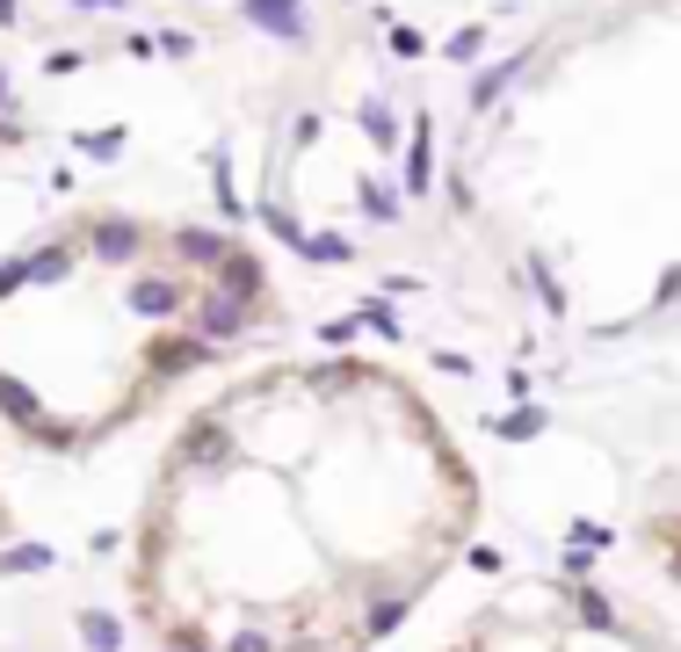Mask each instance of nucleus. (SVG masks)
Listing matches in <instances>:
<instances>
[{"label": "nucleus", "instance_id": "nucleus-1", "mask_svg": "<svg viewBox=\"0 0 681 652\" xmlns=\"http://www.w3.org/2000/svg\"><path fill=\"white\" fill-rule=\"evenodd\" d=\"M479 464L377 356H268L182 413L123 544L160 652H377L457 573Z\"/></svg>", "mask_w": 681, "mask_h": 652}, {"label": "nucleus", "instance_id": "nucleus-2", "mask_svg": "<svg viewBox=\"0 0 681 652\" xmlns=\"http://www.w3.org/2000/svg\"><path fill=\"white\" fill-rule=\"evenodd\" d=\"M276 319V269L226 225L73 210L0 261V428L80 464Z\"/></svg>", "mask_w": 681, "mask_h": 652}, {"label": "nucleus", "instance_id": "nucleus-3", "mask_svg": "<svg viewBox=\"0 0 681 652\" xmlns=\"http://www.w3.org/2000/svg\"><path fill=\"white\" fill-rule=\"evenodd\" d=\"M442 652H681V631L630 609L602 580L537 573V580L486 595Z\"/></svg>", "mask_w": 681, "mask_h": 652}, {"label": "nucleus", "instance_id": "nucleus-4", "mask_svg": "<svg viewBox=\"0 0 681 652\" xmlns=\"http://www.w3.org/2000/svg\"><path fill=\"white\" fill-rule=\"evenodd\" d=\"M646 551H652V558H660V566L681 580V500H674V508H660V515L646 522Z\"/></svg>", "mask_w": 681, "mask_h": 652}, {"label": "nucleus", "instance_id": "nucleus-5", "mask_svg": "<svg viewBox=\"0 0 681 652\" xmlns=\"http://www.w3.org/2000/svg\"><path fill=\"white\" fill-rule=\"evenodd\" d=\"M22 138V109H15V95H8V73H0V153Z\"/></svg>", "mask_w": 681, "mask_h": 652}, {"label": "nucleus", "instance_id": "nucleus-6", "mask_svg": "<svg viewBox=\"0 0 681 652\" xmlns=\"http://www.w3.org/2000/svg\"><path fill=\"white\" fill-rule=\"evenodd\" d=\"M0 536H8V493H0Z\"/></svg>", "mask_w": 681, "mask_h": 652}]
</instances>
